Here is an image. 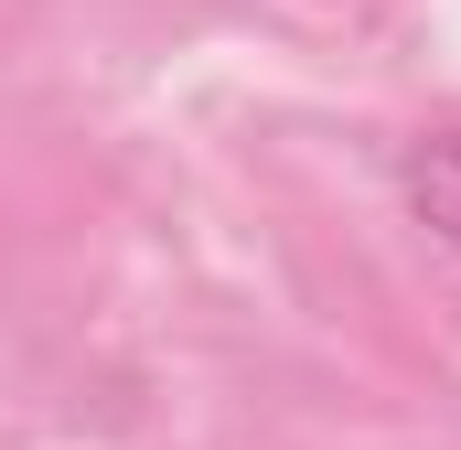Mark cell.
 Masks as SVG:
<instances>
[{"label":"cell","mask_w":461,"mask_h":450,"mask_svg":"<svg viewBox=\"0 0 461 450\" xmlns=\"http://www.w3.org/2000/svg\"><path fill=\"white\" fill-rule=\"evenodd\" d=\"M397 194H408V215L461 257V129H419V140L397 150Z\"/></svg>","instance_id":"1"}]
</instances>
